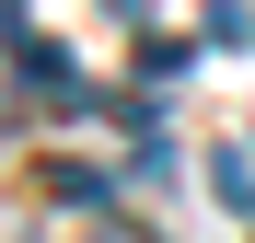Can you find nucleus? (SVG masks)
<instances>
[{
	"mask_svg": "<svg viewBox=\"0 0 255 243\" xmlns=\"http://www.w3.org/2000/svg\"><path fill=\"white\" fill-rule=\"evenodd\" d=\"M116 12H151V0H116Z\"/></svg>",
	"mask_w": 255,
	"mask_h": 243,
	"instance_id": "obj_4",
	"label": "nucleus"
},
{
	"mask_svg": "<svg viewBox=\"0 0 255 243\" xmlns=\"http://www.w3.org/2000/svg\"><path fill=\"white\" fill-rule=\"evenodd\" d=\"M209 35H221V47H255V0H221V12H209Z\"/></svg>",
	"mask_w": 255,
	"mask_h": 243,
	"instance_id": "obj_3",
	"label": "nucleus"
},
{
	"mask_svg": "<svg viewBox=\"0 0 255 243\" xmlns=\"http://www.w3.org/2000/svg\"><path fill=\"white\" fill-rule=\"evenodd\" d=\"M0 12H12V0H0Z\"/></svg>",
	"mask_w": 255,
	"mask_h": 243,
	"instance_id": "obj_5",
	"label": "nucleus"
},
{
	"mask_svg": "<svg viewBox=\"0 0 255 243\" xmlns=\"http://www.w3.org/2000/svg\"><path fill=\"white\" fill-rule=\"evenodd\" d=\"M12 58H23V81H35V93H70V58L47 47V35H23V23H12Z\"/></svg>",
	"mask_w": 255,
	"mask_h": 243,
	"instance_id": "obj_1",
	"label": "nucleus"
},
{
	"mask_svg": "<svg viewBox=\"0 0 255 243\" xmlns=\"http://www.w3.org/2000/svg\"><path fill=\"white\" fill-rule=\"evenodd\" d=\"M209 197H221L232 220H255V162H244V151H221V162H209Z\"/></svg>",
	"mask_w": 255,
	"mask_h": 243,
	"instance_id": "obj_2",
	"label": "nucleus"
}]
</instances>
